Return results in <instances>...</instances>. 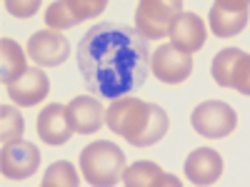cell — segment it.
Returning a JSON list of instances; mask_svg holds the SVG:
<instances>
[{
  "label": "cell",
  "mask_w": 250,
  "mask_h": 187,
  "mask_svg": "<svg viewBox=\"0 0 250 187\" xmlns=\"http://www.w3.org/2000/svg\"><path fill=\"white\" fill-rule=\"evenodd\" d=\"M78 68L85 85L100 100L133 95L150 73L145 37L120 23H98L78 43Z\"/></svg>",
  "instance_id": "obj_1"
},
{
  "label": "cell",
  "mask_w": 250,
  "mask_h": 187,
  "mask_svg": "<svg viewBox=\"0 0 250 187\" xmlns=\"http://www.w3.org/2000/svg\"><path fill=\"white\" fill-rule=\"evenodd\" d=\"M80 175L85 177V182L95 185V187H110L115 182H120L125 168H128V160L125 152L110 140H95L88 142L85 148L80 150Z\"/></svg>",
  "instance_id": "obj_2"
},
{
  "label": "cell",
  "mask_w": 250,
  "mask_h": 187,
  "mask_svg": "<svg viewBox=\"0 0 250 187\" xmlns=\"http://www.w3.org/2000/svg\"><path fill=\"white\" fill-rule=\"evenodd\" d=\"M150 108L153 102H145L135 95H120L110 100V108H105V128H110V132L133 145L145 128Z\"/></svg>",
  "instance_id": "obj_3"
},
{
  "label": "cell",
  "mask_w": 250,
  "mask_h": 187,
  "mask_svg": "<svg viewBox=\"0 0 250 187\" xmlns=\"http://www.w3.org/2000/svg\"><path fill=\"white\" fill-rule=\"evenodd\" d=\"M183 13V0H138L135 30L145 40H163L170 35V28Z\"/></svg>",
  "instance_id": "obj_4"
},
{
  "label": "cell",
  "mask_w": 250,
  "mask_h": 187,
  "mask_svg": "<svg viewBox=\"0 0 250 187\" xmlns=\"http://www.w3.org/2000/svg\"><path fill=\"white\" fill-rule=\"evenodd\" d=\"M190 125L205 140H223V137H230L235 132L238 112L223 100H205L193 108Z\"/></svg>",
  "instance_id": "obj_5"
},
{
  "label": "cell",
  "mask_w": 250,
  "mask_h": 187,
  "mask_svg": "<svg viewBox=\"0 0 250 187\" xmlns=\"http://www.w3.org/2000/svg\"><path fill=\"white\" fill-rule=\"evenodd\" d=\"M150 73L165 85H180L193 75V55L178 50L170 43H163L150 57Z\"/></svg>",
  "instance_id": "obj_6"
},
{
  "label": "cell",
  "mask_w": 250,
  "mask_h": 187,
  "mask_svg": "<svg viewBox=\"0 0 250 187\" xmlns=\"http://www.w3.org/2000/svg\"><path fill=\"white\" fill-rule=\"evenodd\" d=\"M40 168V150L33 142L25 140H15L3 145V152H0V172L5 180L20 182L28 180L38 172Z\"/></svg>",
  "instance_id": "obj_7"
},
{
  "label": "cell",
  "mask_w": 250,
  "mask_h": 187,
  "mask_svg": "<svg viewBox=\"0 0 250 187\" xmlns=\"http://www.w3.org/2000/svg\"><path fill=\"white\" fill-rule=\"evenodd\" d=\"M25 50L30 62H35L38 68H60L70 55L68 40L60 35V30H50V28L33 33Z\"/></svg>",
  "instance_id": "obj_8"
},
{
  "label": "cell",
  "mask_w": 250,
  "mask_h": 187,
  "mask_svg": "<svg viewBox=\"0 0 250 187\" xmlns=\"http://www.w3.org/2000/svg\"><path fill=\"white\" fill-rule=\"evenodd\" d=\"M35 122H38L35 125L38 137L45 145H50V148H60V145L70 142V137L75 135L70 125V115H68V105H62V102H48L38 112Z\"/></svg>",
  "instance_id": "obj_9"
},
{
  "label": "cell",
  "mask_w": 250,
  "mask_h": 187,
  "mask_svg": "<svg viewBox=\"0 0 250 187\" xmlns=\"http://www.w3.org/2000/svg\"><path fill=\"white\" fill-rule=\"evenodd\" d=\"M5 90H8V97H10L13 105L33 108V105H38V102H43L48 97L50 80H48L43 68H28L15 82H10Z\"/></svg>",
  "instance_id": "obj_10"
},
{
  "label": "cell",
  "mask_w": 250,
  "mask_h": 187,
  "mask_svg": "<svg viewBox=\"0 0 250 187\" xmlns=\"http://www.w3.org/2000/svg\"><path fill=\"white\" fill-rule=\"evenodd\" d=\"M223 155L213 148H198L183 162V172L193 185H215L223 177Z\"/></svg>",
  "instance_id": "obj_11"
},
{
  "label": "cell",
  "mask_w": 250,
  "mask_h": 187,
  "mask_svg": "<svg viewBox=\"0 0 250 187\" xmlns=\"http://www.w3.org/2000/svg\"><path fill=\"white\" fill-rule=\"evenodd\" d=\"M70 125L78 135H93L105 125V108L98 95H78L68 102Z\"/></svg>",
  "instance_id": "obj_12"
},
{
  "label": "cell",
  "mask_w": 250,
  "mask_h": 187,
  "mask_svg": "<svg viewBox=\"0 0 250 187\" xmlns=\"http://www.w3.org/2000/svg\"><path fill=\"white\" fill-rule=\"evenodd\" d=\"M168 37H170V45H175L178 50L193 55V53L203 50V45H205V40H208V25L203 23L200 15L183 10L178 15V20L173 23Z\"/></svg>",
  "instance_id": "obj_13"
},
{
  "label": "cell",
  "mask_w": 250,
  "mask_h": 187,
  "mask_svg": "<svg viewBox=\"0 0 250 187\" xmlns=\"http://www.w3.org/2000/svg\"><path fill=\"white\" fill-rule=\"evenodd\" d=\"M120 182L125 187H180L183 185L175 175L163 172L153 160H135V162H130V168H125Z\"/></svg>",
  "instance_id": "obj_14"
},
{
  "label": "cell",
  "mask_w": 250,
  "mask_h": 187,
  "mask_svg": "<svg viewBox=\"0 0 250 187\" xmlns=\"http://www.w3.org/2000/svg\"><path fill=\"white\" fill-rule=\"evenodd\" d=\"M250 10H230L220 3H213L210 15H208V25L215 37H235L248 28Z\"/></svg>",
  "instance_id": "obj_15"
},
{
  "label": "cell",
  "mask_w": 250,
  "mask_h": 187,
  "mask_svg": "<svg viewBox=\"0 0 250 187\" xmlns=\"http://www.w3.org/2000/svg\"><path fill=\"white\" fill-rule=\"evenodd\" d=\"M28 68H30L28 65V50L20 48L13 37L0 40V80H3V85L8 88Z\"/></svg>",
  "instance_id": "obj_16"
},
{
  "label": "cell",
  "mask_w": 250,
  "mask_h": 187,
  "mask_svg": "<svg viewBox=\"0 0 250 187\" xmlns=\"http://www.w3.org/2000/svg\"><path fill=\"white\" fill-rule=\"evenodd\" d=\"M245 50L240 48H223L213 62H210V75L218 82L220 88H233V80H235V70H238V62L243 60Z\"/></svg>",
  "instance_id": "obj_17"
},
{
  "label": "cell",
  "mask_w": 250,
  "mask_h": 187,
  "mask_svg": "<svg viewBox=\"0 0 250 187\" xmlns=\"http://www.w3.org/2000/svg\"><path fill=\"white\" fill-rule=\"evenodd\" d=\"M168 128H170L168 112L153 102L150 115H148V120H145V128H143V132L138 135V140L133 142V148H153V145H158L165 135H168Z\"/></svg>",
  "instance_id": "obj_18"
},
{
  "label": "cell",
  "mask_w": 250,
  "mask_h": 187,
  "mask_svg": "<svg viewBox=\"0 0 250 187\" xmlns=\"http://www.w3.org/2000/svg\"><path fill=\"white\" fill-rule=\"evenodd\" d=\"M23 115H20L18 105H0V140H3V145L8 142H15V140H23Z\"/></svg>",
  "instance_id": "obj_19"
},
{
  "label": "cell",
  "mask_w": 250,
  "mask_h": 187,
  "mask_svg": "<svg viewBox=\"0 0 250 187\" xmlns=\"http://www.w3.org/2000/svg\"><path fill=\"white\" fill-rule=\"evenodd\" d=\"M40 185L43 187H75V185H80V177H78V170L68 160H58L45 170Z\"/></svg>",
  "instance_id": "obj_20"
},
{
  "label": "cell",
  "mask_w": 250,
  "mask_h": 187,
  "mask_svg": "<svg viewBox=\"0 0 250 187\" xmlns=\"http://www.w3.org/2000/svg\"><path fill=\"white\" fill-rule=\"evenodd\" d=\"M45 25L50 30H68V28H75L80 23L73 15L68 0H55V3H50V8L45 10Z\"/></svg>",
  "instance_id": "obj_21"
},
{
  "label": "cell",
  "mask_w": 250,
  "mask_h": 187,
  "mask_svg": "<svg viewBox=\"0 0 250 187\" xmlns=\"http://www.w3.org/2000/svg\"><path fill=\"white\" fill-rule=\"evenodd\" d=\"M68 5L78 18V23H85V20H93L105 10L108 0H68Z\"/></svg>",
  "instance_id": "obj_22"
},
{
  "label": "cell",
  "mask_w": 250,
  "mask_h": 187,
  "mask_svg": "<svg viewBox=\"0 0 250 187\" xmlns=\"http://www.w3.org/2000/svg\"><path fill=\"white\" fill-rule=\"evenodd\" d=\"M40 3L43 0H5V10L18 20H28L40 10Z\"/></svg>",
  "instance_id": "obj_23"
},
{
  "label": "cell",
  "mask_w": 250,
  "mask_h": 187,
  "mask_svg": "<svg viewBox=\"0 0 250 187\" xmlns=\"http://www.w3.org/2000/svg\"><path fill=\"white\" fill-rule=\"evenodd\" d=\"M233 90H238L240 95L250 97V55H248V53H245L243 60L238 62L235 80H233Z\"/></svg>",
  "instance_id": "obj_24"
},
{
  "label": "cell",
  "mask_w": 250,
  "mask_h": 187,
  "mask_svg": "<svg viewBox=\"0 0 250 187\" xmlns=\"http://www.w3.org/2000/svg\"><path fill=\"white\" fill-rule=\"evenodd\" d=\"M215 3L230 8V10H250V0H215Z\"/></svg>",
  "instance_id": "obj_25"
}]
</instances>
